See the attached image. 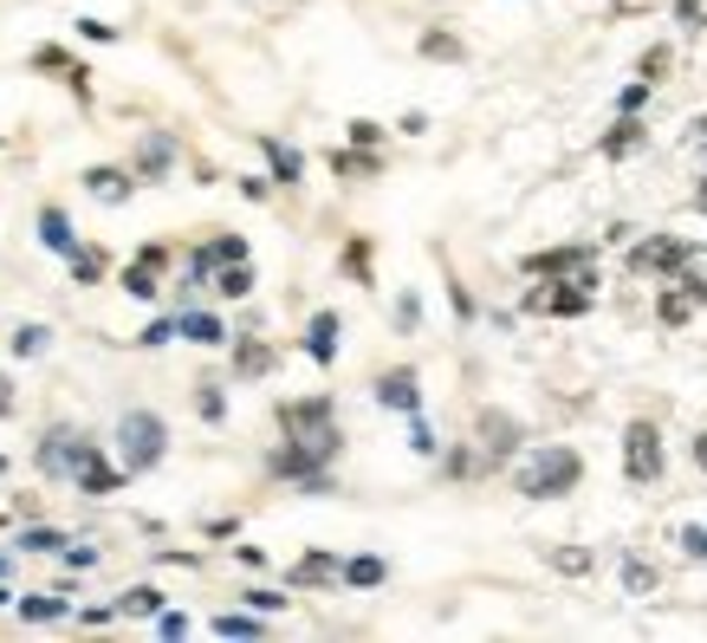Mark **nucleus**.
Here are the masks:
<instances>
[{"instance_id": "f257e3e1", "label": "nucleus", "mask_w": 707, "mask_h": 643, "mask_svg": "<svg viewBox=\"0 0 707 643\" xmlns=\"http://www.w3.org/2000/svg\"><path fill=\"white\" fill-rule=\"evenodd\" d=\"M577 475H584V462H577V448H565V442H546L526 468H519V495L526 500H559L577 488Z\"/></svg>"}, {"instance_id": "f03ea898", "label": "nucleus", "mask_w": 707, "mask_h": 643, "mask_svg": "<svg viewBox=\"0 0 707 643\" xmlns=\"http://www.w3.org/2000/svg\"><path fill=\"white\" fill-rule=\"evenodd\" d=\"M162 448H169V429H162V417H149V410H131V417L117 423V455H124V475H143V468H156V462H162Z\"/></svg>"}, {"instance_id": "7ed1b4c3", "label": "nucleus", "mask_w": 707, "mask_h": 643, "mask_svg": "<svg viewBox=\"0 0 707 643\" xmlns=\"http://www.w3.org/2000/svg\"><path fill=\"white\" fill-rule=\"evenodd\" d=\"M526 274H539V280H571V286H597V247H552V254H532Z\"/></svg>"}, {"instance_id": "20e7f679", "label": "nucleus", "mask_w": 707, "mask_h": 643, "mask_svg": "<svg viewBox=\"0 0 707 643\" xmlns=\"http://www.w3.org/2000/svg\"><path fill=\"white\" fill-rule=\"evenodd\" d=\"M624 475L630 481H662V435H655V423L624 429Z\"/></svg>"}, {"instance_id": "39448f33", "label": "nucleus", "mask_w": 707, "mask_h": 643, "mask_svg": "<svg viewBox=\"0 0 707 643\" xmlns=\"http://www.w3.org/2000/svg\"><path fill=\"white\" fill-rule=\"evenodd\" d=\"M98 442H85V435H71V429H53L46 442H40V475H53V481H71L78 468H85V455H91Z\"/></svg>"}, {"instance_id": "423d86ee", "label": "nucleus", "mask_w": 707, "mask_h": 643, "mask_svg": "<svg viewBox=\"0 0 707 643\" xmlns=\"http://www.w3.org/2000/svg\"><path fill=\"white\" fill-rule=\"evenodd\" d=\"M682 260H688V241H675V234H655V241H637L630 247V274H649V280L655 274H675Z\"/></svg>"}, {"instance_id": "0eeeda50", "label": "nucleus", "mask_w": 707, "mask_h": 643, "mask_svg": "<svg viewBox=\"0 0 707 643\" xmlns=\"http://www.w3.org/2000/svg\"><path fill=\"white\" fill-rule=\"evenodd\" d=\"M162 267H169V247H162V241H149V247H143L137 260H131V274H124V292H131V299H156V292H162Z\"/></svg>"}, {"instance_id": "6e6552de", "label": "nucleus", "mask_w": 707, "mask_h": 643, "mask_svg": "<svg viewBox=\"0 0 707 643\" xmlns=\"http://www.w3.org/2000/svg\"><path fill=\"white\" fill-rule=\"evenodd\" d=\"M377 403H383V410H403V417H416V410H423L416 370H383V377H377Z\"/></svg>"}, {"instance_id": "1a4fd4ad", "label": "nucleus", "mask_w": 707, "mask_h": 643, "mask_svg": "<svg viewBox=\"0 0 707 643\" xmlns=\"http://www.w3.org/2000/svg\"><path fill=\"white\" fill-rule=\"evenodd\" d=\"M513 442H519V423L506 410H481V448H487V462L513 455Z\"/></svg>"}, {"instance_id": "9d476101", "label": "nucleus", "mask_w": 707, "mask_h": 643, "mask_svg": "<svg viewBox=\"0 0 707 643\" xmlns=\"http://www.w3.org/2000/svg\"><path fill=\"white\" fill-rule=\"evenodd\" d=\"M71 481H78L85 495H117V488H124V468H111V462H104V455L91 448V455H85V468H78Z\"/></svg>"}, {"instance_id": "9b49d317", "label": "nucleus", "mask_w": 707, "mask_h": 643, "mask_svg": "<svg viewBox=\"0 0 707 643\" xmlns=\"http://www.w3.org/2000/svg\"><path fill=\"white\" fill-rule=\"evenodd\" d=\"M526 306H532V312H559V319H577V312L591 306V286H571V280H565V292H532Z\"/></svg>"}, {"instance_id": "f8f14e48", "label": "nucleus", "mask_w": 707, "mask_h": 643, "mask_svg": "<svg viewBox=\"0 0 707 643\" xmlns=\"http://www.w3.org/2000/svg\"><path fill=\"white\" fill-rule=\"evenodd\" d=\"M169 163H176V143L162 137V131H149V137H143V149H137V176H149V182H156V176H169Z\"/></svg>"}, {"instance_id": "ddd939ff", "label": "nucleus", "mask_w": 707, "mask_h": 643, "mask_svg": "<svg viewBox=\"0 0 707 643\" xmlns=\"http://www.w3.org/2000/svg\"><path fill=\"white\" fill-rule=\"evenodd\" d=\"M305 352L318 357V364H332V357H338V312H318V319H312V332H305Z\"/></svg>"}, {"instance_id": "4468645a", "label": "nucleus", "mask_w": 707, "mask_h": 643, "mask_svg": "<svg viewBox=\"0 0 707 643\" xmlns=\"http://www.w3.org/2000/svg\"><path fill=\"white\" fill-rule=\"evenodd\" d=\"M85 189H91L98 202H124V196H131V176H124V169H85Z\"/></svg>"}, {"instance_id": "2eb2a0df", "label": "nucleus", "mask_w": 707, "mask_h": 643, "mask_svg": "<svg viewBox=\"0 0 707 643\" xmlns=\"http://www.w3.org/2000/svg\"><path fill=\"white\" fill-rule=\"evenodd\" d=\"M40 241L53 247V254H71L78 241H71V221H66V209H46L40 214Z\"/></svg>"}, {"instance_id": "dca6fc26", "label": "nucleus", "mask_w": 707, "mask_h": 643, "mask_svg": "<svg viewBox=\"0 0 707 643\" xmlns=\"http://www.w3.org/2000/svg\"><path fill=\"white\" fill-rule=\"evenodd\" d=\"M33 66H40V71H66V85L78 91V98H85V66H71L59 46H40V53H33Z\"/></svg>"}, {"instance_id": "f3484780", "label": "nucleus", "mask_w": 707, "mask_h": 643, "mask_svg": "<svg viewBox=\"0 0 707 643\" xmlns=\"http://www.w3.org/2000/svg\"><path fill=\"white\" fill-rule=\"evenodd\" d=\"M176 332H189L195 345H221V339H227V332H221V319H209V312H182V319H176Z\"/></svg>"}, {"instance_id": "a211bd4d", "label": "nucleus", "mask_w": 707, "mask_h": 643, "mask_svg": "<svg viewBox=\"0 0 707 643\" xmlns=\"http://www.w3.org/2000/svg\"><path fill=\"white\" fill-rule=\"evenodd\" d=\"M214 292L247 299V292H254V267H247V260H227V267H221V280H214Z\"/></svg>"}, {"instance_id": "6ab92c4d", "label": "nucleus", "mask_w": 707, "mask_h": 643, "mask_svg": "<svg viewBox=\"0 0 707 643\" xmlns=\"http://www.w3.org/2000/svg\"><path fill=\"white\" fill-rule=\"evenodd\" d=\"M234 370H240V377H260V370H273V345H260V339H247V345L234 352Z\"/></svg>"}, {"instance_id": "aec40b11", "label": "nucleus", "mask_w": 707, "mask_h": 643, "mask_svg": "<svg viewBox=\"0 0 707 643\" xmlns=\"http://www.w3.org/2000/svg\"><path fill=\"white\" fill-rule=\"evenodd\" d=\"M325 578H338V559L332 553H312V559L292 566V585H325Z\"/></svg>"}, {"instance_id": "412c9836", "label": "nucleus", "mask_w": 707, "mask_h": 643, "mask_svg": "<svg viewBox=\"0 0 707 643\" xmlns=\"http://www.w3.org/2000/svg\"><path fill=\"white\" fill-rule=\"evenodd\" d=\"M260 149H267V163H273V176H280V182H299V169H305V163H299V149H285V143H260Z\"/></svg>"}, {"instance_id": "4be33fe9", "label": "nucleus", "mask_w": 707, "mask_h": 643, "mask_svg": "<svg viewBox=\"0 0 707 643\" xmlns=\"http://www.w3.org/2000/svg\"><path fill=\"white\" fill-rule=\"evenodd\" d=\"M637 143H642V124H637V118H630V111H624V124H617V131L604 137V156H630Z\"/></svg>"}, {"instance_id": "5701e85b", "label": "nucleus", "mask_w": 707, "mask_h": 643, "mask_svg": "<svg viewBox=\"0 0 707 643\" xmlns=\"http://www.w3.org/2000/svg\"><path fill=\"white\" fill-rule=\"evenodd\" d=\"M66 260H71V280H85V286L104 274V254H98V247H71Z\"/></svg>"}, {"instance_id": "b1692460", "label": "nucleus", "mask_w": 707, "mask_h": 643, "mask_svg": "<svg viewBox=\"0 0 707 643\" xmlns=\"http://www.w3.org/2000/svg\"><path fill=\"white\" fill-rule=\"evenodd\" d=\"M546 559H552V566H559V572H571V578H584V572L597 566V559H591V553H584V546H552V553H546Z\"/></svg>"}, {"instance_id": "393cba45", "label": "nucleus", "mask_w": 707, "mask_h": 643, "mask_svg": "<svg viewBox=\"0 0 707 643\" xmlns=\"http://www.w3.org/2000/svg\"><path fill=\"white\" fill-rule=\"evenodd\" d=\"M675 274H682V299H688V306H707V267H688V260H682Z\"/></svg>"}, {"instance_id": "a878e982", "label": "nucleus", "mask_w": 707, "mask_h": 643, "mask_svg": "<svg viewBox=\"0 0 707 643\" xmlns=\"http://www.w3.org/2000/svg\"><path fill=\"white\" fill-rule=\"evenodd\" d=\"M624 585H630L637 598H649V591H655V566H649V559H624Z\"/></svg>"}, {"instance_id": "bb28decb", "label": "nucleus", "mask_w": 707, "mask_h": 643, "mask_svg": "<svg viewBox=\"0 0 707 643\" xmlns=\"http://www.w3.org/2000/svg\"><path fill=\"white\" fill-rule=\"evenodd\" d=\"M46 339H53L46 325H20V332H13V352H20V357H40V352H46Z\"/></svg>"}, {"instance_id": "cd10ccee", "label": "nucleus", "mask_w": 707, "mask_h": 643, "mask_svg": "<svg viewBox=\"0 0 707 643\" xmlns=\"http://www.w3.org/2000/svg\"><path fill=\"white\" fill-rule=\"evenodd\" d=\"M423 59H461V40L454 33H423Z\"/></svg>"}, {"instance_id": "c85d7f7f", "label": "nucleus", "mask_w": 707, "mask_h": 643, "mask_svg": "<svg viewBox=\"0 0 707 643\" xmlns=\"http://www.w3.org/2000/svg\"><path fill=\"white\" fill-rule=\"evenodd\" d=\"M124 611H137V618L162 611V591H156V585H137V591H124Z\"/></svg>"}, {"instance_id": "c756f323", "label": "nucleus", "mask_w": 707, "mask_h": 643, "mask_svg": "<svg viewBox=\"0 0 707 643\" xmlns=\"http://www.w3.org/2000/svg\"><path fill=\"white\" fill-rule=\"evenodd\" d=\"M20 611H26V618H40V624H46V618H66V598H53V591H40V598H26V605H20Z\"/></svg>"}, {"instance_id": "7c9ffc66", "label": "nucleus", "mask_w": 707, "mask_h": 643, "mask_svg": "<svg viewBox=\"0 0 707 643\" xmlns=\"http://www.w3.org/2000/svg\"><path fill=\"white\" fill-rule=\"evenodd\" d=\"M214 638H260V624H254V618H234V611H227V618H214Z\"/></svg>"}, {"instance_id": "2f4dec72", "label": "nucleus", "mask_w": 707, "mask_h": 643, "mask_svg": "<svg viewBox=\"0 0 707 643\" xmlns=\"http://www.w3.org/2000/svg\"><path fill=\"white\" fill-rule=\"evenodd\" d=\"M345 578H351V585H383V559H351Z\"/></svg>"}, {"instance_id": "473e14b6", "label": "nucleus", "mask_w": 707, "mask_h": 643, "mask_svg": "<svg viewBox=\"0 0 707 643\" xmlns=\"http://www.w3.org/2000/svg\"><path fill=\"white\" fill-rule=\"evenodd\" d=\"M20 546H26V553H59V546H66V540H59V533H53V526H33V533H26V540H20Z\"/></svg>"}, {"instance_id": "72a5a7b5", "label": "nucleus", "mask_w": 707, "mask_h": 643, "mask_svg": "<svg viewBox=\"0 0 707 643\" xmlns=\"http://www.w3.org/2000/svg\"><path fill=\"white\" fill-rule=\"evenodd\" d=\"M195 403H202V417H209V423H221V417H227V397H221L214 384H202V397H195Z\"/></svg>"}, {"instance_id": "f704fd0d", "label": "nucleus", "mask_w": 707, "mask_h": 643, "mask_svg": "<svg viewBox=\"0 0 707 643\" xmlns=\"http://www.w3.org/2000/svg\"><path fill=\"white\" fill-rule=\"evenodd\" d=\"M682 553L688 559H707V526H682Z\"/></svg>"}, {"instance_id": "c9c22d12", "label": "nucleus", "mask_w": 707, "mask_h": 643, "mask_svg": "<svg viewBox=\"0 0 707 643\" xmlns=\"http://www.w3.org/2000/svg\"><path fill=\"white\" fill-rule=\"evenodd\" d=\"M688 312H695V306H688V299H682V292H669V299H662V325H682V319H688Z\"/></svg>"}, {"instance_id": "e433bc0d", "label": "nucleus", "mask_w": 707, "mask_h": 643, "mask_svg": "<svg viewBox=\"0 0 707 643\" xmlns=\"http://www.w3.org/2000/svg\"><path fill=\"white\" fill-rule=\"evenodd\" d=\"M409 448H416V455H435V448H441V442H435V429H428L423 417H416V429H409Z\"/></svg>"}, {"instance_id": "4c0bfd02", "label": "nucleus", "mask_w": 707, "mask_h": 643, "mask_svg": "<svg viewBox=\"0 0 707 643\" xmlns=\"http://www.w3.org/2000/svg\"><path fill=\"white\" fill-rule=\"evenodd\" d=\"M332 169H345V176H370L377 163H370V156H332Z\"/></svg>"}, {"instance_id": "58836bf2", "label": "nucleus", "mask_w": 707, "mask_h": 643, "mask_svg": "<svg viewBox=\"0 0 707 643\" xmlns=\"http://www.w3.org/2000/svg\"><path fill=\"white\" fill-rule=\"evenodd\" d=\"M345 267H351V274H370V241H351V254H345Z\"/></svg>"}, {"instance_id": "ea45409f", "label": "nucleus", "mask_w": 707, "mask_h": 643, "mask_svg": "<svg viewBox=\"0 0 707 643\" xmlns=\"http://www.w3.org/2000/svg\"><path fill=\"white\" fill-rule=\"evenodd\" d=\"M162 339H176V319H156V325H149V332H143L137 345H162Z\"/></svg>"}, {"instance_id": "a19ab883", "label": "nucleus", "mask_w": 707, "mask_h": 643, "mask_svg": "<svg viewBox=\"0 0 707 643\" xmlns=\"http://www.w3.org/2000/svg\"><path fill=\"white\" fill-rule=\"evenodd\" d=\"M642 98H649V78H637V85H630V91H624L617 104H624V111H642Z\"/></svg>"}, {"instance_id": "79ce46f5", "label": "nucleus", "mask_w": 707, "mask_h": 643, "mask_svg": "<svg viewBox=\"0 0 707 643\" xmlns=\"http://www.w3.org/2000/svg\"><path fill=\"white\" fill-rule=\"evenodd\" d=\"M78 33L85 40H117V26H104V20H78Z\"/></svg>"}, {"instance_id": "37998d69", "label": "nucleus", "mask_w": 707, "mask_h": 643, "mask_svg": "<svg viewBox=\"0 0 707 643\" xmlns=\"http://www.w3.org/2000/svg\"><path fill=\"white\" fill-rule=\"evenodd\" d=\"M662 66H669V53H662V46H655V53H642V78H655V71H662Z\"/></svg>"}, {"instance_id": "c03bdc74", "label": "nucleus", "mask_w": 707, "mask_h": 643, "mask_svg": "<svg viewBox=\"0 0 707 643\" xmlns=\"http://www.w3.org/2000/svg\"><path fill=\"white\" fill-rule=\"evenodd\" d=\"M377 137H383L377 124H363V118H357V124H351V143H363V149H370V143H377Z\"/></svg>"}, {"instance_id": "a18cd8bd", "label": "nucleus", "mask_w": 707, "mask_h": 643, "mask_svg": "<svg viewBox=\"0 0 707 643\" xmlns=\"http://www.w3.org/2000/svg\"><path fill=\"white\" fill-rule=\"evenodd\" d=\"M675 13H682V26H695L702 20V0H675Z\"/></svg>"}, {"instance_id": "49530a36", "label": "nucleus", "mask_w": 707, "mask_h": 643, "mask_svg": "<svg viewBox=\"0 0 707 643\" xmlns=\"http://www.w3.org/2000/svg\"><path fill=\"white\" fill-rule=\"evenodd\" d=\"M688 143H695V149H707V118H695V124H688Z\"/></svg>"}, {"instance_id": "de8ad7c7", "label": "nucleus", "mask_w": 707, "mask_h": 643, "mask_svg": "<svg viewBox=\"0 0 707 643\" xmlns=\"http://www.w3.org/2000/svg\"><path fill=\"white\" fill-rule=\"evenodd\" d=\"M642 7H655V0H617V13H642Z\"/></svg>"}, {"instance_id": "09e8293b", "label": "nucleus", "mask_w": 707, "mask_h": 643, "mask_svg": "<svg viewBox=\"0 0 707 643\" xmlns=\"http://www.w3.org/2000/svg\"><path fill=\"white\" fill-rule=\"evenodd\" d=\"M7 410H13V390H7V377H0V417H7Z\"/></svg>"}, {"instance_id": "8fccbe9b", "label": "nucleus", "mask_w": 707, "mask_h": 643, "mask_svg": "<svg viewBox=\"0 0 707 643\" xmlns=\"http://www.w3.org/2000/svg\"><path fill=\"white\" fill-rule=\"evenodd\" d=\"M695 462H702V468H707V429H702V442H695Z\"/></svg>"}, {"instance_id": "3c124183", "label": "nucleus", "mask_w": 707, "mask_h": 643, "mask_svg": "<svg viewBox=\"0 0 707 643\" xmlns=\"http://www.w3.org/2000/svg\"><path fill=\"white\" fill-rule=\"evenodd\" d=\"M695 209H702V214H707V176H702V189H695Z\"/></svg>"}, {"instance_id": "603ef678", "label": "nucleus", "mask_w": 707, "mask_h": 643, "mask_svg": "<svg viewBox=\"0 0 707 643\" xmlns=\"http://www.w3.org/2000/svg\"><path fill=\"white\" fill-rule=\"evenodd\" d=\"M702 20H707V0H702Z\"/></svg>"}, {"instance_id": "864d4df0", "label": "nucleus", "mask_w": 707, "mask_h": 643, "mask_svg": "<svg viewBox=\"0 0 707 643\" xmlns=\"http://www.w3.org/2000/svg\"><path fill=\"white\" fill-rule=\"evenodd\" d=\"M0 605H7V591H0Z\"/></svg>"}]
</instances>
